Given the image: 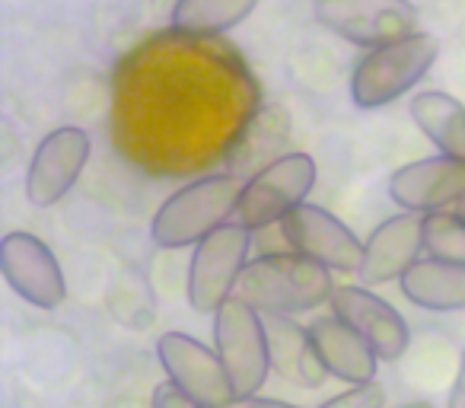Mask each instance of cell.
Instances as JSON below:
<instances>
[{"label": "cell", "instance_id": "cell-10", "mask_svg": "<svg viewBox=\"0 0 465 408\" xmlns=\"http://www.w3.org/2000/svg\"><path fill=\"white\" fill-rule=\"evenodd\" d=\"M281 230L297 255L319 262L329 272L331 268L335 272H361L363 243L331 211L319 208V204H300L293 214L284 217Z\"/></svg>", "mask_w": 465, "mask_h": 408}, {"label": "cell", "instance_id": "cell-14", "mask_svg": "<svg viewBox=\"0 0 465 408\" xmlns=\"http://www.w3.org/2000/svg\"><path fill=\"white\" fill-rule=\"evenodd\" d=\"M389 194L405 214H437L452 211L465 198V163L450 156H427L395 169Z\"/></svg>", "mask_w": 465, "mask_h": 408}, {"label": "cell", "instance_id": "cell-26", "mask_svg": "<svg viewBox=\"0 0 465 408\" xmlns=\"http://www.w3.org/2000/svg\"><path fill=\"white\" fill-rule=\"evenodd\" d=\"M452 214H459V217H462V221H465V198H462V201H459L456 208H452Z\"/></svg>", "mask_w": 465, "mask_h": 408}, {"label": "cell", "instance_id": "cell-11", "mask_svg": "<svg viewBox=\"0 0 465 408\" xmlns=\"http://www.w3.org/2000/svg\"><path fill=\"white\" fill-rule=\"evenodd\" d=\"M0 268L7 284L39 310H58L67 297L64 272L54 253L33 234H7L0 240Z\"/></svg>", "mask_w": 465, "mask_h": 408}, {"label": "cell", "instance_id": "cell-5", "mask_svg": "<svg viewBox=\"0 0 465 408\" xmlns=\"http://www.w3.org/2000/svg\"><path fill=\"white\" fill-rule=\"evenodd\" d=\"M440 42L427 33L401 39L395 45L373 48L351 77V96L361 109H380L405 96L420 77L433 67Z\"/></svg>", "mask_w": 465, "mask_h": 408}, {"label": "cell", "instance_id": "cell-17", "mask_svg": "<svg viewBox=\"0 0 465 408\" xmlns=\"http://www.w3.org/2000/svg\"><path fill=\"white\" fill-rule=\"evenodd\" d=\"M401 294L430 313L465 310V262L418 259L401 278Z\"/></svg>", "mask_w": 465, "mask_h": 408}, {"label": "cell", "instance_id": "cell-4", "mask_svg": "<svg viewBox=\"0 0 465 408\" xmlns=\"http://www.w3.org/2000/svg\"><path fill=\"white\" fill-rule=\"evenodd\" d=\"M213 342L236 399H252L272 370V342L262 313L242 297H230L213 316Z\"/></svg>", "mask_w": 465, "mask_h": 408}, {"label": "cell", "instance_id": "cell-1", "mask_svg": "<svg viewBox=\"0 0 465 408\" xmlns=\"http://www.w3.org/2000/svg\"><path fill=\"white\" fill-rule=\"evenodd\" d=\"M259 112V84L220 39L160 33L124 55L112 80V134L147 173L226 160Z\"/></svg>", "mask_w": 465, "mask_h": 408}, {"label": "cell", "instance_id": "cell-24", "mask_svg": "<svg viewBox=\"0 0 465 408\" xmlns=\"http://www.w3.org/2000/svg\"><path fill=\"white\" fill-rule=\"evenodd\" d=\"M450 408H465V348H462V354H459V373L450 393Z\"/></svg>", "mask_w": 465, "mask_h": 408}, {"label": "cell", "instance_id": "cell-8", "mask_svg": "<svg viewBox=\"0 0 465 408\" xmlns=\"http://www.w3.org/2000/svg\"><path fill=\"white\" fill-rule=\"evenodd\" d=\"M316 20L341 39L370 48L418 35V10L408 0H319Z\"/></svg>", "mask_w": 465, "mask_h": 408}, {"label": "cell", "instance_id": "cell-3", "mask_svg": "<svg viewBox=\"0 0 465 408\" xmlns=\"http://www.w3.org/2000/svg\"><path fill=\"white\" fill-rule=\"evenodd\" d=\"M242 185L232 175H204L169 194L150 221V240L160 249H185L204 243L213 230L230 224L240 208Z\"/></svg>", "mask_w": 465, "mask_h": 408}, {"label": "cell", "instance_id": "cell-6", "mask_svg": "<svg viewBox=\"0 0 465 408\" xmlns=\"http://www.w3.org/2000/svg\"><path fill=\"white\" fill-rule=\"evenodd\" d=\"M316 185V163L310 154H284L262 166L242 185L236 217L246 230H265L284 224L287 214L306 204V194Z\"/></svg>", "mask_w": 465, "mask_h": 408}, {"label": "cell", "instance_id": "cell-15", "mask_svg": "<svg viewBox=\"0 0 465 408\" xmlns=\"http://www.w3.org/2000/svg\"><path fill=\"white\" fill-rule=\"evenodd\" d=\"M420 249H424V224L414 214H395L382 221L363 243V265L357 274L367 287L401 281L418 262Z\"/></svg>", "mask_w": 465, "mask_h": 408}, {"label": "cell", "instance_id": "cell-18", "mask_svg": "<svg viewBox=\"0 0 465 408\" xmlns=\"http://www.w3.org/2000/svg\"><path fill=\"white\" fill-rule=\"evenodd\" d=\"M411 118L443 156L465 163V105L446 93L427 90L411 99Z\"/></svg>", "mask_w": 465, "mask_h": 408}, {"label": "cell", "instance_id": "cell-12", "mask_svg": "<svg viewBox=\"0 0 465 408\" xmlns=\"http://www.w3.org/2000/svg\"><path fill=\"white\" fill-rule=\"evenodd\" d=\"M90 160V134L84 128H64L52 131L45 141L35 147L33 163L26 173V198L35 208H52L77 185Z\"/></svg>", "mask_w": 465, "mask_h": 408}, {"label": "cell", "instance_id": "cell-27", "mask_svg": "<svg viewBox=\"0 0 465 408\" xmlns=\"http://www.w3.org/2000/svg\"><path fill=\"white\" fill-rule=\"evenodd\" d=\"M399 408H433V405H427V402H411V405H399Z\"/></svg>", "mask_w": 465, "mask_h": 408}, {"label": "cell", "instance_id": "cell-22", "mask_svg": "<svg viewBox=\"0 0 465 408\" xmlns=\"http://www.w3.org/2000/svg\"><path fill=\"white\" fill-rule=\"evenodd\" d=\"M319 408H386V389L380 383H367V386H351L348 393L335 395Z\"/></svg>", "mask_w": 465, "mask_h": 408}, {"label": "cell", "instance_id": "cell-13", "mask_svg": "<svg viewBox=\"0 0 465 408\" xmlns=\"http://www.w3.org/2000/svg\"><path fill=\"white\" fill-rule=\"evenodd\" d=\"M329 304L331 316L351 325L382 361H399L408 351V344H411V332H408V323L401 319V313L382 297H376L373 291H367V287H335Z\"/></svg>", "mask_w": 465, "mask_h": 408}, {"label": "cell", "instance_id": "cell-23", "mask_svg": "<svg viewBox=\"0 0 465 408\" xmlns=\"http://www.w3.org/2000/svg\"><path fill=\"white\" fill-rule=\"evenodd\" d=\"M150 408H204V405H198V402H194L188 393H182L173 380H166L153 389V395H150Z\"/></svg>", "mask_w": 465, "mask_h": 408}, {"label": "cell", "instance_id": "cell-25", "mask_svg": "<svg viewBox=\"0 0 465 408\" xmlns=\"http://www.w3.org/2000/svg\"><path fill=\"white\" fill-rule=\"evenodd\" d=\"M223 408H297V405L281 402V399H259V395H252V399H232L230 405H223Z\"/></svg>", "mask_w": 465, "mask_h": 408}, {"label": "cell", "instance_id": "cell-16", "mask_svg": "<svg viewBox=\"0 0 465 408\" xmlns=\"http://www.w3.org/2000/svg\"><path fill=\"white\" fill-rule=\"evenodd\" d=\"M306 338L316 354L319 367L335 380H344L351 386H367L376 380V363L380 357L373 354L367 342L357 335L351 325H344L338 316H319L306 325Z\"/></svg>", "mask_w": 465, "mask_h": 408}, {"label": "cell", "instance_id": "cell-2", "mask_svg": "<svg viewBox=\"0 0 465 408\" xmlns=\"http://www.w3.org/2000/svg\"><path fill=\"white\" fill-rule=\"evenodd\" d=\"M335 284L331 272L297 253H272L246 265L240 297L265 316H297L329 304Z\"/></svg>", "mask_w": 465, "mask_h": 408}, {"label": "cell", "instance_id": "cell-20", "mask_svg": "<svg viewBox=\"0 0 465 408\" xmlns=\"http://www.w3.org/2000/svg\"><path fill=\"white\" fill-rule=\"evenodd\" d=\"M274 335H268L272 342V363L287 376V380H297L300 386H319L325 376V370L319 367L316 354L310 348V338L306 329L284 323V316H274Z\"/></svg>", "mask_w": 465, "mask_h": 408}, {"label": "cell", "instance_id": "cell-19", "mask_svg": "<svg viewBox=\"0 0 465 408\" xmlns=\"http://www.w3.org/2000/svg\"><path fill=\"white\" fill-rule=\"evenodd\" d=\"M255 7L259 0H175L173 29L194 39H217L240 26Z\"/></svg>", "mask_w": 465, "mask_h": 408}, {"label": "cell", "instance_id": "cell-21", "mask_svg": "<svg viewBox=\"0 0 465 408\" xmlns=\"http://www.w3.org/2000/svg\"><path fill=\"white\" fill-rule=\"evenodd\" d=\"M424 249L430 259L443 262H465V221L452 211H437L424 214Z\"/></svg>", "mask_w": 465, "mask_h": 408}, {"label": "cell", "instance_id": "cell-9", "mask_svg": "<svg viewBox=\"0 0 465 408\" xmlns=\"http://www.w3.org/2000/svg\"><path fill=\"white\" fill-rule=\"evenodd\" d=\"M156 357L166 376L204 408H223L236 399L220 354L185 332H166L156 342Z\"/></svg>", "mask_w": 465, "mask_h": 408}, {"label": "cell", "instance_id": "cell-7", "mask_svg": "<svg viewBox=\"0 0 465 408\" xmlns=\"http://www.w3.org/2000/svg\"><path fill=\"white\" fill-rule=\"evenodd\" d=\"M249 243H252V230L236 221L223 224L194 246L192 265H188V304L194 313L217 316L220 306L232 297V287H240V278L249 265Z\"/></svg>", "mask_w": 465, "mask_h": 408}]
</instances>
